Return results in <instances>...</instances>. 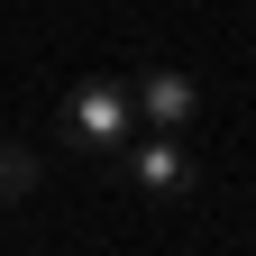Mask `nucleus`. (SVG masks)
Returning <instances> with one entry per match:
<instances>
[{"label": "nucleus", "mask_w": 256, "mask_h": 256, "mask_svg": "<svg viewBox=\"0 0 256 256\" xmlns=\"http://www.w3.org/2000/svg\"><path fill=\"white\" fill-rule=\"evenodd\" d=\"M55 128H64V146H82V156H110L138 138V101H128V82H74L64 92V110H55Z\"/></svg>", "instance_id": "obj_1"}, {"label": "nucleus", "mask_w": 256, "mask_h": 256, "mask_svg": "<svg viewBox=\"0 0 256 256\" xmlns=\"http://www.w3.org/2000/svg\"><path fill=\"white\" fill-rule=\"evenodd\" d=\"M110 165H119L128 183H138L146 202H183V192L202 183V156H192V146L174 138V128H156V138H128V146L110 156Z\"/></svg>", "instance_id": "obj_2"}, {"label": "nucleus", "mask_w": 256, "mask_h": 256, "mask_svg": "<svg viewBox=\"0 0 256 256\" xmlns=\"http://www.w3.org/2000/svg\"><path fill=\"white\" fill-rule=\"evenodd\" d=\"M128 101H138V119L146 128H192V110H202V82L192 74H174V64H156V74H138V92H128Z\"/></svg>", "instance_id": "obj_3"}, {"label": "nucleus", "mask_w": 256, "mask_h": 256, "mask_svg": "<svg viewBox=\"0 0 256 256\" xmlns=\"http://www.w3.org/2000/svg\"><path fill=\"white\" fill-rule=\"evenodd\" d=\"M18 192H37V156L0 138V202H18Z\"/></svg>", "instance_id": "obj_4"}]
</instances>
